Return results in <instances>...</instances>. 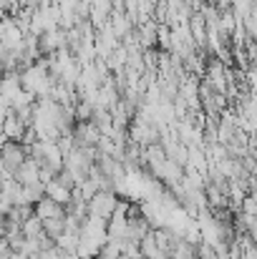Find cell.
Listing matches in <instances>:
<instances>
[{
  "instance_id": "30bf717a",
  "label": "cell",
  "mask_w": 257,
  "mask_h": 259,
  "mask_svg": "<svg viewBox=\"0 0 257 259\" xmlns=\"http://www.w3.org/2000/svg\"><path fill=\"white\" fill-rule=\"evenodd\" d=\"M20 232H23V237L38 239V237L43 234V222H41L35 214H30L28 219H23V222H20Z\"/></svg>"
},
{
  "instance_id": "5bb4252c",
  "label": "cell",
  "mask_w": 257,
  "mask_h": 259,
  "mask_svg": "<svg viewBox=\"0 0 257 259\" xmlns=\"http://www.w3.org/2000/svg\"><path fill=\"white\" fill-rule=\"evenodd\" d=\"M5 144H8V136H5V134H3V131H0V149H3V146H5Z\"/></svg>"
},
{
  "instance_id": "ba28073f",
  "label": "cell",
  "mask_w": 257,
  "mask_h": 259,
  "mask_svg": "<svg viewBox=\"0 0 257 259\" xmlns=\"http://www.w3.org/2000/svg\"><path fill=\"white\" fill-rule=\"evenodd\" d=\"M139 254H141V259H164V257H169V254H164V252L157 247L152 232H149L146 237L139 239Z\"/></svg>"
},
{
  "instance_id": "7c38bea8",
  "label": "cell",
  "mask_w": 257,
  "mask_h": 259,
  "mask_svg": "<svg viewBox=\"0 0 257 259\" xmlns=\"http://www.w3.org/2000/svg\"><path fill=\"white\" fill-rule=\"evenodd\" d=\"M66 217V214H63ZM63 217H53V219H43V234L46 237H51V239H56L63 229H66V219Z\"/></svg>"
},
{
  "instance_id": "4fadbf2b",
  "label": "cell",
  "mask_w": 257,
  "mask_h": 259,
  "mask_svg": "<svg viewBox=\"0 0 257 259\" xmlns=\"http://www.w3.org/2000/svg\"><path fill=\"white\" fill-rule=\"evenodd\" d=\"M101 252V244H96L93 239H86V237H79V244H76V254L79 257H98Z\"/></svg>"
},
{
  "instance_id": "277c9868",
  "label": "cell",
  "mask_w": 257,
  "mask_h": 259,
  "mask_svg": "<svg viewBox=\"0 0 257 259\" xmlns=\"http://www.w3.org/2000/svg\"><path fill=\"white\" fill-rule=\"evenodd\" d=\"M38 171H41V164H38L35 159L25 156V161H23V164L13 171V179H15L18 184L28 186V184H35V181H38Z\"/></svg>"
},
{
  "instance_id": "2e32d148",
  "label": "cell",
  "mask_w": 257,
  "mask_h": 259,
  "mask_svg": "<svg viewBox=\"0 0 257 259\" xmlns=\"http://www.w3.org/2000/svg\"><path fill=\"white\" fill-rule=\"evenodd\" d=\"M79 259H93V257H79Z\"/></svg>"
},
{
  "instance_id": "6da1fadb",
  "label": "cell",
  "mask_w": 257,
  "mask_h": 259,
  "mask_svg": "<svg viewBox=\"0 0 257 259\" xmlns=\"http://www.w3.org/2000/svg\"><path fill=\"white\" fill-rule=\"evenodd\" d=\"M116 201H119L116 191H111V189H98V191L86 201V214L108 219V217L114 214V209H116Z\"/></svg>"
},
{
  "instance_id": "9a60e30c",
  "label": "cell",
  "mask_w": 257,
  "mask_h": 259,
  "mask_svg": "<svg viewBox=\"0 0 257 259\" xmlns=\"http://www.w3.org/2000/svg\"><path fill=\"white\" fill-rule=\"evenodd\" d=\"M0 38H3V20H0Z\"/></svg>"
},
{
  "instance_id": "5b68a950",
  "label": "cell",
  "mask_w": 257,
  "mask_h": 259,
  "mask_svg": "<svg viewBox=\"0 0 257 259\" xmlns=\"http://www.w3.org/2000/svg\"><path fill=\"white\" fill-rule=\"evenodd\" d=\"M25 128H28V126L15 116V111H8L5 118H3V123H0V131L8 136V141H20V136H23Z\"/></svg>"
},
{
  "instance_id": "3957f363",
  "label": "cell",
  "mask_w": 257,
  "mask_h": 259,
  "mask_svg": "<svg viewBox=\"0 0 257 259\" xmlns=\"http://www.w3.org/2000/svg\"><path fill=\"white\" fill-rule=\"evenodd\" d=\"M25 156H28V149H25L23 144H18V141H8V144L0 149V159H3V164H5L10 171H15V169L25 161Z\"/></svg>"
},
{
  "instance_id": "9c48e42d",
  "label": "cell",
  "mask_w": 257,
  "mask_h": 259,
  "mask_svg": "<svg viewBox=\"0 0 257 259\" xmlns=\"http://www.w3.org/2000/svg\"><path fill=\"white\" fill-rule=\"evenodd\" d=\"M79 232H71V229H63L56 239H53V244H56V249H61V252H76V244H79Z\"/></svg>"
},
{
  "instance_id": "7a4b0ae2",
  "label": "cell",
  "mask_w": 257,
  "mask_h": 259,
  "mask_svg": "<svg viewBox=\"0 0 257 259\" xmlns=\"http://www.w3.org/2000/svg\"><path fill=\"white\" fill-rule=\"evenodd\" d=\"M79 234L86 237V239H93L96 244H106V239H108V234H106V219H101V217H93V214H86V219L81 222V229H79Z\"/></svg>"
},
{
  "instance_id": "52a82bcc",
  "label": "cell",
  "mask_w": 257,
  "mask_h": 259,
  "mask_svg": "<svg viewBox=\"0 0 257 259\" xmlns=\"http://www.w3.org/2000/svg\"><path fill=\"white\" fill-rule=\"evenodd\" d=\"M43 191H46V196L48 199H53L56 204H61V206H66L68 201H71V189L68 186H63L61 181H56V176L48 181V184H43Z\"/></svg>"
},
{
  "instance_id": "8fae6325",
  "label": "cell",
  "mask_w": 257,
  "mask_h": 259,
  "mask_svg": "<svg viewBox=\"0 0 257 259\" xmlns=\"http://www.w3.org/2000/svg\"><path fill=\"white\" fill-rule=\"evenodd\" d=\"M20 196H23V204L33 206L38 199H43V196H46V191H43V184H41V181H35V184H28V186H23Z\"/></svg>"
},
{
  "instance_id": "8992f818",
  "label": "cell",
  "mask_w": 257,
  "mask_h": 259,
  "mask_svg": "<svg viewBox=\"0 0 257 259\" xmlns=\"http://www.w3.org/2000/svg\"><path fill=\"white\" fill-rule=\"evenodd\" d=\"M33 214L43 222V219H53V217H63L66 214V209L61 206V204H56L53 199H48V196H43V199H38L35 204H33Z\"/></svg>"
}]
</instances>
